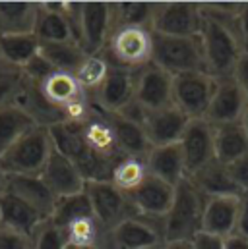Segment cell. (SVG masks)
Returning <instances> with one entry per match:
<instances>
[{
	"label": "cell",
	"mask_w": 248,
	"mask_h": 249,
	"mask_svg": "<svg viewBox=\"0 0 248 249\" xmlns=\"http://www.w3.org/2000/svg\"><path fill=\"white\" fill-rule=\"evenodd\" d=\"M163 244V222L138 214L124 218L109 232L111 249H159Z\"/></svg>",
	"instance_id": "cell-10"
},
{
	"label": "cell",
	"mask_w": 248,
	"mask_h": 249,
	"mask_svg": "<svg viewBox=\"0 0 248 249\" xmlns=\"http://www.w3.org/2000/svg\"><path fill=\"white\" fill-rule=\"evenodd\" d=\"M85 193L89 197L93 216L99 220V224L107 232H111L124 218L136 214L128 201V195H124L123 191L117 189L109 180L85 182Z\"/></svg>",
	"instance_id": "cell-8"
},
{
	"label": "cell",
	"mask_w": 248,
	"mask_h": 249,
	"mask_svg": "<svg viewBox=\"0 0 248 249\" xmlns=\"http://www.w3.org/2000/svg\"><path fill=\"white\" fill-rule=\"evenodd\" d=\"M213 91L215 77L204 70L173 75V105L190 120L206 118Z\"/></svg>",
	"instance_id": "cell-6"
},
{
	"label": "cell",
	"mask_w": 248,
	"mask_h": 249,
	"mask_svg": "<svg viewBox=\"0 0 248 249\" xmlns=\"http://www.w3.org/2000/svg\"><path fill=\"white\" fill-rule=\"evenodd\" d=\"M239 205L241 195H225V197H211L206 199L204 218H202V232L227 238L237 232V218H239Z\"/></svg>",
	"instance_id": "cell-18"
},
{
	"label": "cell",
	"mask_w": 248,
	"mask_h": 249,
	"mask_svg": "<svg viewBox=\"0 0 248 249\" xmlns=\"http://www.w3.org/2000/svg\"><path fill=\"white\" fill-rule=\"evenodd\" d=\"M190 118L183 114L175 105L161 108V110H151L144 112L142 127L145 131V137L151 147L159 145H171L179 143Z\"/></svg>",
	"instance_id": "cell-15"
},
{
	"label": "cell",
	"mask_w": 248,
	"mask_h": 249,
	"mask_svg": "<svg viewBox=\"0 0 248 249\" xmlns=\"http://www.w3.org/2000/svg\"><path fill=\"white\" fill-rule=\"evenodd\" d=\"M237 29H239V39L241 45L245 49V53H248V2H243L239 18H237Z\"/></svg>",
	"instance_id": "cell-42"
},
{
	"label": "cell",
	"mask_w": 248,
	"mask_h": 249,
	"mask_svg": "<svg viewBox=\"0 0 248 249\" xmlns=\"http://www.w3.org/2000/svg\"><path fill=\"white\" fill-rule=\"evenodd\" d=\"M37 85H39V91L45 97V101L51 107L64 110V114H66V108H70L72 105L89 97L78 83L76 75L66 73V71H53L49 77H45Z\"/></svg>",
	"instance_id": "cell-24"
},
{
	"label": "cell",
	"mask_w": 248,
	"mask_h": 249,
	"mask_svg": "<svg viewBox=\"0 0 248 249\" xmlns=\"http://www.w3.org/2000/svg\"><path fill=\"white\" fill-rule=\"evenodd\" d=\"M109 70H111V64L103 54H89L74 75H76L78 83L82 85V89L91 99L101 89V85L105 83V79L109 75Z\"/></svg>",
	"instance_id": "cell-35"
},
{
	"label": "cell",
	"mask_w": 248,
	"mask_h": 249,
	"mask_svg": "<svg viewBox=\"0 0 248 249\" xmlns=\"http://www.w3.org/2000/svg\"><path fill=\"white\" fill-rule=\"evenodd\" d=\"M161 249H194L192 242H165Z\"/></svg>",
	"instance_id": "cell-46"
},
{
	"label": "cell",
	"mask_w": 248,
	"mask_h": 249,
	"mask_svg": "<svg viewBox=\"0 0 248 249\" xmlns=\"http://www.w3.org/2000/svg\"><path fill=\"white\" fill-rule=\"evenodd\" d=\"M39 43H70L76 41L74 27L66 16L64 2H41L35 25ZM78 43V41H76Z\"/></svg>",
	"instance_id": "cell-21"
},
{
	"label": "cell",
	"mask_w": 248,
	"mask_h": 249,
	"mask_svg": "<svg viewBox=\"0 0 248 249\" xmlns=\"http://www.w3.org/2000/svg\"><path fill=\"white\" fill-rule=\"evenodd\" d=\"M134 101V71L111 66L101 89L93 95V105L107 114H119Z\"/></svg>",
	"instance_id": "cell-16"
},
{
	"label": "cell",
	"mask_w": 248,
	"mask_h": 249,
	"mask_svg": "<svg viewBox=\"0 0 248 249\" xmlns=\"http://www.w3.org/2000/svg\"><path fill=\"white\" fill-rule=\"evenodd\" d=\"M147 176H149V170H147V164H145V157H128V155H124L113 166L109 182L117 189H121L124 195H128V193H132L134 189L142 186L147 180Z\"/></svg>",
	"instance_id": "cell-31"
},
{
	"label": "cell",
	"mask_w": 248,
	"mask_h": 249,
	"mask_svg": "<svg viewBox=\"0 0 248 249\" xmlns=\"http://www.w3.org/2000/svg\"><path fill=\"white\" fill-rule=\"evenodd\" d=\"M233 77L239 83V87L243 89V93H245V97L248 101V53H245L239 58V62L235 66V71H233Z\"/></svg>",
	"instance_id": "cell-41"
},
{
	"label": "cell",
	"mask_w": 248,
	"mask_h": 249,
	"mask_svg": "<svg viewBox=\"0 0 248 249\" xmlns=\"http://www.w3.org/2000/svg\"><path fill=\"white\" fill-rule=\"evenodd\" d=\"M21 81H23L21 70H18V68H4V70H0V107L14 101Z\"/></svg>",
	"instance_id": "cell-37"
},
{
	"label": "cell",
	"mask_w": 248,
	"mask_h": 249,
	"mask_svg": "<svg viewBox=\"0 0 248 249\" xmlns=\"http://www.w3.org/2000/svg\"><path fill=\"white\" fill-rule=\"evenodd\" d=\"M4 186H6V174H4L2 168H0V193L4 191Z\"/></svg>",
	"instance_id": "cell-47"
},
{
	"label": "cell",
	"mask_w": 248,
	"mask_h": 249,
	"mask_svg": "<svg viewBox=\"0 0 248 249\" xmlns=\"http://www.w3.org/2000/svg\"><path fill=\"white\" fill-rule=\"evenodd\" d=\"M39 53L57 71H66V73H76L78 68L83 64V60L89 56L82 49V45L76 43V41H70V43H39Z\"/></svg>",
	"instance_id": "cell-30"
},
{
	"label": "cell",
	"mask_w": 248,
	"mask_h": 249,
	"mask_svg": "<svg viewBox=\"0 0 248 249\" xmlns=\"http://www.w3.org/2000/svg\"><path fill=\"white\" fill-rule=\"evenodd\" d=\"M192 244H194V249H223V238H217V236L200 232L192 240Z\"/></svg>",
	"instance_id": "cell-43"
},
{
	"label": "cell",
	"mask_w": 248,
	"mask_h": 249,
	"mask_svg": "<svg viewBox=\"0 0 248 249\" xmlns=\"http://www.w3.org/2000/svg\"><path fill=\"white\" fill-rule=\"evenodd\" d=\"M159 249H161V248H159Z\"/></svg>",
	"instance_id": "cell-51"
},
{
	"label": "cell",
	"mask_w": 248,
	"mask_h": 249,
	"mask_svg": "<svg viewBox=\"0 0 248 249\" xmlns=\"http://www.w3.org/2000/svg\"><path fill=\"white\" fill-rule=\"evenodd\" d=\"M247 108V97L233 75L215 79V91L206 112V120L209 124L215 127V125L243 122Z\"/></svg>",
	"instance_id": "cell-11"
},
{
	"label": "cell",
	"mask_w": 248,
	"mask_h": 249,
	"mask_svg": "<svg viewBox=\"0 0 248 249\" xmlns=\"http://www.w3.org/2000/svg\"><path fill=\"white\" fill-rule=\"evenodd\" d=\"M103 56L111 66L140 70L153 58V33L145 27H117L113 29Z\"/></svg>",
	"instance_id": "cell-4"
},
{
	"label": "cell",
	"mask_w": 248,
	"mask_h": 249,
	"mask_svg": "<svg viewBox=\"0 0 248 249\" xmlns=\"http://www.w3.org/2000/svg\"><path fill=\"white\" fill-rule=\"evenodd\" d=\"M204 16L196 2H155L151 33L167 37H196L202 33Z\"/></svg>",
	"instance_id": "cell-7"
},
{
	"label": "cell",
	"mask_w": 248,
	"mask_h": 249,
	"mask_svg": "<svg viewBox=\"0 0 248 249\" xmlns=\"http://www.w3.org/2000/svg\"><path fill=\"white\" fill-rule=\"evenodd\" d=\"M93 214L91 211V203H89V197L83 191L80 193H74V195H66V197H59L57 203H55V209H53V214H51V222L57 224L61 230H64L68 224H72L74 220L78 218H83V216H89Z\"/></svg>",
	"instance_id": "cell-33"
},
{
	"label": "cell",
	"mask_w": 248,
	"mask_h": 249,
	"mask_svg": "<svg viewBox=\"0 0 248 249\" xmlns=\"http://www.w3.org/2000/svg\"><path fill=\"white\" fill-rule=\"evenodd\" d=\"M206 197L188 180L175 187L171 211L163 218L165 242H192L202 232Z\"/></svg>",
	"instance_id": "cell-3"
},
{
	"label": "cell",
	"mask_w": 248,
	"mask_h": 249,
	"mask_svg": "<svg viewBox=\"0 0 248 249\" xmlns=\"http://www.w3.org/2000/svg\"><path fill=\"white\" fill-rule=\"evenodd\" d=\"M62 232L66 236V244L68 246L111 249V246H109V232L99 224V220L93 214L74 220Z\"/></svg>",
	"instance_id": "cell-28"
},
{
	"label": "cell",
	"mask_w": 248,
	"mask_h": 249,
	"mask_svg": "<svg viewBox=\"0 0 248 249\" xmlns=\"http://www.w3.org/2000/svg\"><path fill=\"white\" fill-rule=\"evenodd\" d=\"M66 236L57 224L45 220L31 236V249H66Z\"/></svg>",
	"instance_id": "cell-36"
},
{
	"label": "cell",
	"mask_w": 248,
	"mask_h": 249,
	"mask_svg": "<svg viewBox=\"0 0 248 249\" xmlns=\"http://www.w3.org/2000/svg\"><path fill=\"white\" fill-rule=\"evenodd\" d=\"M4 68H10V66L4 62V58H2V54H0V70H4Z\"/></svg>",
	"instance_id": "cell-49"
},
{
	"label": "cell",
	"mask_w": 248,
	"mask_h": 249,
	"mask_svg": "<svg viewBox=\"0 0 248 249\" xmlns=\"http://www.w3.org/2000/svg\"><path fill=\"white\" fill-rule=\"evenodd\" d=\"M186 180L196 187L206 199L211 197H225V195H243L241 189L235 186L227 164L219 162L217 159L207 162L206 166L198 168L196 172H192L190 176H186Z\"/></svg>",
	"instance_id": "cell-23"
},
{
	"label": "cell",
	"mask_w": 248,
	"mask_h": 249,
	"mask_svg": "<svg viewBox=\"0 0 248 249\" xmlns=\"http://www.w3.org/2000/svg\"><path fill=\"white\" fill-rule=\"evenodd\" d=\"M39 53V39L35 35H4L0 37V54L10 68L21 70Z\"/></svg>",
	"instance_id": "cell-32"
},
{
	"label": "cell",
	"mask_w": 248,
	"mask_h": 249,
	"mask_svg": "<svg viewBox=\"0 0 248 249\" xmlns=\"http://www.w3.org/2000/svg\"><path fill=\"white\" fill-rule=\"evenodd\" d=\"M35 125L37 122L18 103L12 101L2 105L0 107V155Z\"/></svg>",
	"instance_id": "cell-29"
},
{
	"label": "cell",
	"mask_w": 248,
	"mask_h": 249,
	"mask_svg": "<svg viewBox=\"0 0 248 249\" xmlns=\"http://www.w3.org/2000/svg\"><path fill=\"white\" fill-rule=\"evenodd\" d=\"M227 168L235 186L241 189V193H248V155L233 160L231 164H227Z\"/></svg>",
	"instance_id": "cell-39"
},
{
	"label": "cell",
	"mask_w": 248,
	"mask_h": 249,
	"mask_svg": "<svg viewBox=\"0 0 248 249\" xmlns=\"http://www.w3.org/2000/svg\"><path fill=\"white\" fill-rule=\"evenodd\" d=\"M53 71H57V70L41 56V53H37L29 62L21 68L23 77L29 79V81H33V83H41V81H43L45 77H49Z\"/></svg>",
	"instance_id": "cell-38"
},
{
	"label": "cell",
	"mask_w": 248,
	"mask_h": 249,
	"mask_svg": "<svg viewBox=\"0 0 248 249\" xmlns=\"http://www.w3.org/2000/svg\"><path fill=\"white\" fill-rule=\"evenodd\" d=\"M107 118L113 125V131L117 135L123 155H128V157H145L147 155L151 145H149L145 131L140 122L126 118L123 114H107Z\"/></svg>",
	"instance_id": "cell-26"
},
{
	"label": "cell",
	"mask_w": 248,
	"mask_h": 249,
	"mask_svg": "<svg viewBox=\"0 0 248 249\" xmlns=\"http://www.w3.org/2000/svg\"><path fill=\"white\" fill-rule=\"evenodd\" d=\"M0 249H31V238L0 226Z\"/></svg>",
	"instance_id": "cell-40"
},
{
	"label": "cell",
	"mask_w": 248,
	"mask_h": 249,
	"mask_svg": "<svg viewBox=\"0 0 248 249\" xmlns=\"http://www.w3.org/2000/svg\"><path fill=\"white\" fill-rule=\"evenodd\" d=\"M186 164V176L215 160V127L206 118L190 120L179 141Z\"/></svg>",
	"instance_id": "cell-12"
},
{
	"label": "cell",
	"mask_w": 248,
	"mask_h": 249,
	"mask_svg": "<svg viewBox=\"0 0 248 249\" xmlns=\"http://www.w3.org/2000/svg\"><path fill=\"white\" fill-rule=\"evenodd\" d=\"M151 62L171 75L186 71H206L202 39L196 37H167L153 33V58Z\"/></svg>",
	"instance_id": "cell-5"
},
{
	"label": "cell",
	"mask_w": 248,
	"mask_h": 249,
	"mask_svg": "<svg viewBox=\"0 0 248 249\" xmlns=\"http://www.w3.org/2000/svg\"><path fill=\"white\" fill-rule=\"evenodd\" d=\"M223 249H248V238L235 232V234L223 238Z\"/></svg>",
	"instance_id": "cell-45"
},
{
	"label": "cell",
	"mask_w": 248,
	"mask_h": 249,
	"mask_svg": "<svg viewBox=\"0 0 248 249\" xmlns=\"http://www.w3.org/2000/svg\"><path fill=\"white\" fill-rule=\"evenodd\" d=\"M41 180L53 191V195L57 199L80 193L85 189V178L82 176L80 168L70 159H66L62 153H59L57 149L53 151L47 166L43 168Z\"/></svg>",
	"instance_id": "cell-17"
},
{
	"label": "cell",
	"mask_w": 248,
	"mask_h": 249,
	"mask_svg": "<svg viewBox=\"0 0 248 249\" xmlns=\"http://www.w3.org/2000/svg\"><path fill=\"white\" fill-rule=\"evenodd\" d=\"M237 234L248 238V193H243V195H241L239 218H237Z\"/></svg>",
	"instance_id": "cell-44"
},
{
	"label": "cell",
	"mask_w": 248,
	"mask_h": 249,
	"mask_svg": "<svg viewBox=\"0 0 248 249\" xmlns=\"http://www.w3.org/2000/svg\"><path fill=\"white\" fill-rule=\"evenodd\" d=\"M39 2H0V37L35 35Z\"/></svg>",
	"instance_id": "cell-25"
},
{
	"label": "cell",
	"mask_w": 248,
	"mask_h": 249,
	"mask_svg": "<svg viewBox=\"0 0 248 249\" xmlns=\"http://www.w3.org/2000/svg\"><path fill=\"white\" fill-rule=\"evenodd\" d=\"M53 151L49 127L35 125L0 155V168L6 176H41Z\"/></svg>",
	"instance_id": "cell-1"
},
{
	"label": "cell",
	"mask_w": 248,
	"mask_h": 249,
	"mask_svg": "<svg viewBox=\"0 0 248 249\" xmlns=\"http://www.w3.org/2000/svg\"><path fill=\"white\" fill-rule=\"evenodd\" d=\"M248 155V133L243 122L215 125V159L223 164Z\"/></svg>",
	"instance_id": "cell-27"
},
{
	"label": "cell",
	"mask_w": 248,
	"mask_h": 249,
	"mask_svg": "<svg viewBox=\"0 0 248 249\" xmlns=\"http://www.w3.org/2000/svg\"><path fill=\"white\" fill-rule=\"evenodd\" d=\"M66 249H97V248H76V246H66Z\"/></svg>",
	"instance_id": "cell-50"
},
{
	"label": "cell",
	"mask_w": 248,
	"mask_h": 249,
	"mask_svg": "<svg viewBox=\"0 0 248 249\" xmlns=\"http://www.w3.org/2000/svg\"><path fill=\"white\" fill-rule=\"evenodd\" d=\"M155 2H119L113 4V29L117 27H151Z\"/></svg>",
	"instance_id": "cell-34"
},
{
	"label": "cell",
	"mask_w": 248,
	"mask_h": 249,
	"mask_svg": "<svg viewBox=\"0 0 248 249\" xmlns=\"http://www.w3.org/2000/svg\"><path fill=\"white\" fill-rule=\"evenodd\" d=\"M4 189L25 201L29 207H33L45 220L51 218L57 197L45 186L41 176H6Z\"/></svg>",
	"instance_id": "cell-22"
},
{
	"label": "cell",
	"mask_w": 248,
	"mask_h": 249,
	"mask_svg": "<svg viewBox=\"0 0 248 249\" xmlns=\"http://www.w3.org/2000/svg\"><path fill=\"white\" fill-rule=\"evenodd\" d=\"M43 222L45 218L25 201L6 189L0 193V226L31 238Z\"/></svg>",
	"instance_id": "cell-20"
},
{
	"label": "cell",
	"mask_w": 248,
	"mask_h": 249,
	"mask_svg": "<svg viewBox=\"0 0 248 249\" xmlns=\"http://www.w3.org/2000/svg\"><path fill=\"white\" fill-rule=\"evenodd\" d=\"M80 125H82V137H83L87 149L97 159H101V160H105V162L115 166L117 160L121 157H124L107 114L101 112L97 107H95L93 114Z\"/></svg>",
	"instance_id": "cell-14"
},
{
	"label": "cell",
	"mask_w": 248,
	"mask_h": 249,
	"mask_svg": "<svg viewBox=\"0 0 248 249\" xmlns=\"http://www.w3.org/2000/svg\"><path fill=\"white\" fill-rule=\"evenodd\" d=\"M134 103L145 110H161L173 105V75L155 64L134 71Z\"/></svg>",
	"instance_id": "cell-9"
},
{
	"label": "cell",
	"mask_w": 248,
	"mask_h": 249,
	"mask_svg": "<svg viewBox=\"0 0 248 249\" xmlns=\"http://www.w3.org/2000/svg\"><path fill=\"white\" fill-rule=\"evenodd\" d=\"M64 10L82 49L87 54H103L113 33V4L64 2Z\"/></svg>",
	"instance_id": "cell-2"
},
{
	"label": "cell",
	"mask_w": 248,
	"mask_h": 249,
	"mask_svg": "<svg viewBox=\"0 0 248 249\" xmlns=\"http://www.w3.org/2000/svg\"><path fill=\"white\" fill-rule=\"evenodd\" d=\"M243 125H245V129H247V133H248V108H247V112H245V116H243Z\"/></svg>",
	"instance_id": "cell-48"
},
{
	"label": "cell",
	"mask_w": 248,
	"mask_h": 249,
	"mask_svg": "<svg viewBox=\"0 0 248 249\" xmlns=\"http://www.w3.org/2000/svg\"><path fill=\"white\" fill-rule=\"evenodd\" d=\"M145 164L151 176L171 186L177 187L181 182L186 180L185 157H183V149L179 143L151 147L145 155Z\"/></svg>",
	"instance_id": "cell-19"
},
{
	"label": "cell",
	"mask_w": 248,
	"mask_h": 249,
	"mask_svg": "<svg viewBox=\"0 0 248 249\" xmlns=\"http://www.w3.org/2000/svg\"><path fill=\"white\" fill-rule=\"evenodd\" d=\"M173 199H175V186H171L151 174L138 189L128 193V201H130L134 213L138 216H144V218H149L155 222H163V218L171 211Z\"/></svg>",
	"instance_id": "cell-13"
}]
</instances>
